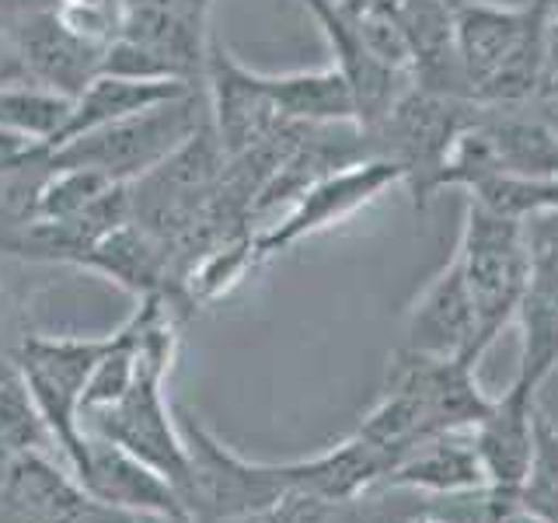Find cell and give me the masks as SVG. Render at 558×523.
I'll return each mask as SVG.
<instances>
[{
    "instance_id": "obj_1",
    "label": "cell",
    "mask_w": 558,
    "mask_h": 523,
    "mask_svg": "<svg viewBox=\"0 0 558 523\" xmlns=\"http://www.w3.org/2000/svg\"><path fill=\"white\" fill-rule=\"evenodd\" d=\"M555 8L558 0H534L531 8L453 0V28L471 101L499 109L531 105L545 92L555 63Z\"/></svg>"
},
{
    "instance_id": "obj_2",
    "label": "cell",
    "mask_w": 558,
    "mask_h": 523,
    "mask_svg": "<svg viewBox=\"0 0 558 523\" xmlns=\"http://www.w3.org/2000/svg\"><path fill=\"white\" fill-rule=\"evenodd\" d=\"M478 366L464 360L418 356L398 349L388 374V391L353 429L391 458V467L418 443L440 433L475 429L493 409V394L482 391Z\"/></svg>"
},
{
    "instance_id": "obj_3",
    "label": "cell",
    "mask_w": 558,
    "mask_h": 523,
    "mask_svg": "<svg viewBox=\"0 0 558 523\" xmlns=\"http://www.w3.org/2000/svg\"><path fill=\"white\" fill-rule=\"evenodd\" d=\"M475 115L478 101L436 95L409 84L405 95L391 105V112L363 136L374 157H388L401 168V182L409 185L415 209H426V203L440 192L436 185H440V171L450 161L453 144L475 122Z\"/></svg>"
},
{
    "instance_id": "obj_4",
    "label": "cell",
    "mask_w": 558,
    "mask_h": 523,
    "mask_svg": "<svg viewBox=\"0 0 558 523\" xmlns=\"http://www.w3.org/2000/svg\"><path fill=\"white\" fill-rule=\"evenodd\" d=\"M206 119H209V101H206V87L199 84L179 98L154 105V109L109 122V126L84 133L57 150H46V161L57 168L60 165L95 168L101 174H109L112 182H133L161 165L168 154L179 150Z\"/></svg>"
},
{
    "instance_id": "obj_5",
    "label": "cell",
    "mask_w": 558,
    "mask_h": 523,
    "mask_svg": "<svg viewBox=\"0 0 558 523\" xmlns=\"http://www.w3.org/2000/svg\"><path fill=\"white\" fill-rule=\"evenodd\" d=\"M174 423L189 450L192 485H189V510L196 523H238L272 510V506L296 492L293 461L287 464H262L244 461L234 450H227L209 433L199 415L185 409L174 412Z\"/></svg>"
},
{
    "instance_id": "obj_6",
    "label": "cell",
    "mask_w": 558,
    "mask_h": 523,
    "mask_svg": "<svg viewBox=\"0 0 558 523\" xmlns=\"http://www.w3.org/2000/svg\"><path fill=\"white\" fill-rule=\"evenodd\" d=\"M478 314V339L488 353L499 331L517 321V311L531 283V248L520 220L488 214L478 203H468L461 244L453 252Z\"/></svg>"
},
{
    "instance_id": "obj_7",
    "label": "cell",
    "mask_w": 558,
    "mask_h": 523,
    "mask_svg": "<svg viewBox=\"0 0 558 523\" xmlns=\"http://www.w3.org/2000/svg\"><path fill=\"white\" fill-rule=\"evenodd\" d=\"M112 336L105 339H46L25 336L11 353L17 377L39 405L52 440L60 443L66 467L81 478L87 464V436L81 429V398L98 360L109 353Z\"/></svg>"
},
{
    "instance_id": "obj_8",
    "label": "cell",
    "mask_w": 558,
    "mask_h": 523,
    "mask_svg": "<svg viewBox=\"0 0 558 523\" xmlns=\"http://www.w3.org/2000/svg\"><path fill=\"white\" fill-rule=\"evenodd\" d=\"M398 182H401V168L391 165L388 157H363V161L342 165L336 171L322 174L318 182H311L301 196L290 203L287 214L279 217L266 234L255 238L258 258L287 252L296 241L349 220L353 214H360L366 203H374L384 188H391Z\"/></svg>"
},
{
    "instance_id": "obj_9",
    "label": "cell",
    "mask_w": 558,
    "mask_h": 523,
    "mask_svg": "<svg viewBox=\"0 0 558 523\" xmlns=\"http://www.w3.org/2000/svg\"><path fill=\"white\" fill-rule=\"evenodd\" d=\"M203 87L209 101V122H214V133L227 157L248 154L283 122L258 70L238 63V57L220 39H209Z\"/></svg>"
},
{
    "instance_id": "obj_10",
    "label": "cell",
    "mask_w": 558,
    "mask_h": 523,
    "mask_svg": "<svg viewBox=\"0 0 558 523\" xmlns=\"http://www.w3.org/2000/svg\"><path fill=\"white\" fill-rule=\"evenodd\" d=\"M301 4L311 11L314 22L322 25L325 39L331 46V57H336L331 66L339 70L349 84V92H353L360 133H371L377 122L391 112V105L405 95L412 77L388 66L371 46H366L356 17L349 14L339 0H301Z\"/></svg>"
},
{
    "instance_id": "obj_11",
    "label": "cell",
    "mask_w": 558,
    "mask_h": 523,
    "mask_svg": "<svg viewBox=\"0 0 558 523\" xmlns=\"http://www.w3.org/2000/svg\"><path fill=\"white\" fill-rule=\"evenodd\" d=\"M8 35L14 49L17 77L49 87V92H57L63 98H77L101 74L105 46L87 42L70 32L52 4L28 14Z\"/></svg>"
},
{
    "instance_id": "obj_12",
    "label": "cell",
    "mask_w": 558,
    "mask_h": 523,
    "mask_svg": "<svg viewBox=\"0 0 558 523\" xmlns=\"http://www.w3.org/2000/svg\"><path fill=\"white\" fill-rule=\"evenodd\" d=\"M401 349L418 356H440V360H464L478 366L485 349L478 339V314L471 301L468 283L461 276L458 258L429 279V287L418 293L415 307L409 311L405 342Z\"/></svg>"
},
{
    "instance_id": "obj_13",
    "label": "cell",
    "mask_w": 558,
    "mask_h": 523,
    "mask_svg": "<svg viewBox=\"0 0 558 523\" xmlns=\"http://www.w3.org/2000/svg\"><path fill=\"white\" fill-rule=\"evenodd\" d=\"M214 0H119V35L161 52L189 84H203Z\"/></svg>"
},
{
    "instance_id": "obj_14",
    "label": "cell",
    "mask_w": 558,
    "mask_h": 523,
    "mask_svg": "<svg viewBox=\"0 0 558 523\" xmlns=\"http://www.w3.org/2000/svg\"><path fill=\"white\" fill-rule=\"evenodd\" d=\"M534 415L537 394L510 384L499 398H493V409L471 429V440H475L478 461L488 478V492L513 506L534 458Z\"/></svg>"
},
{
    "instance_id": "obj_15",
    "label": "cell",
    "mask_w": 558,
    "mask_h": 523,
    "mask_svg": "<svg viewBox=\"0 0 558 523\" xmlns=\"http://www.w3.org/2000/svg\"><path fill=\"white\" fill-rule=\"evenodd\" d=\"M87 488L52 453H25L0 471V523H81Z\"/></svg>"
},
{
    "instance_id": "obj_16",
    "label": "cell",
    "mask_w": 558,
    "mask_h": 523,
    "mask_svg": "<svg viewBox=\"0 0 558 523\" xmlns=\"http://www.w3.org/2000/svg\"><path fill=\"white\" fill-rule=\"evenodd\" d=\"M395 22L409 46V74L423 92L471 98L453 28V0H401Z\"/></svg>"
},
{
    "instance_id": "obj_17",
    "label": "cell",
    "mask_w": 558,
    "mask_h": 523,
    "mask_svg": "<svg viewBox=\"0 0 558 523\" xmlns=\"http://www.w3.org/2000/svg\"><path fill=\"white\" fill-rule=\"evenodd\" d=\"M87 496L98 502L122 506V510H147V513H171V516H196L189 510L185 496L174 488L161 471H154L130 450L109 440L87 436V464L77 478Z\"/></svg>"
},
{
    "instance_id": "obj_18",
    "label": "cell",
    "mask_w": 558,
    "mask_h": 523,
    "mask_svg": "<svg viewBox=\"0 0 558 523\" xmlns=\"http://www.w3.org/2000/svg\"><path fill=\"white\" fill-rule=\"evenodd\" d=\"M488 478L478 461L471 429L440 433L433 440L412 447L388 475H384L377 492H423L436 499L485 492Z\"/></svg>"
},
{
    "instance_id": "obj_19",
    "label": "cell",
    "mask_w": 558,
    "mask_h": 523,
    "mask_svg": "<svg viewBox=\"0 0 558 523\" xmlns=\"http://www.w3.org/2000/svg\"><path fill=\"white\" fill-rule=\"evenodd\" d=\"M77 266L101 272L105 279H112L116 287L140 296V301H144V296H154V293L168 296L171 255L161 241L147 234L144 227L133 220L105 234Z\"/></svg>"
},
{
    "instance_id": "obj_20",
    "label": "cell",
    "mask_w": 558,
    "mask_h": 523,
    "mask_svg": "<svg viewBox=\"0 0 558 523\" xmlns=\"http://www.w3.org/2000/svg\"><path fill=\"white\" fill-rule=\"evenodd\" d=\"M199 84H182V81H133V77H116V74H98L84 92L74 98V109H70V119L63 133L52 139L49 150H57L70 139H77L84 133H95L109 122H119L126 115H136L144 109H154V105L171 101Z\"/></svg>"
},
{
    "instance_id": "obj_21",
    "label": "cell",
    "mask_w": 558,
    "mask_h": 523,
    "mask_svg": "<svg viewBox=\"0 0 558 523\" xmlns=\"http://www.w3.org/2000/svg\"><path fill=\"white\" fill-rule=\"evenodd\" d=\"M520 366L513 384L537 394L558 370V269H531L520 311Z\"/></svg>"
},
{
    "instance_id": "obj_22",
    "label": "cell",
    "mask_w": 558,
    "mask_h": 523,
    "mask_svg": "<svg viewBox=\"0 0 558 523\" xmlns=\"http://www.w3.org/2000/svg\"><path fill=\"white\" fill-rule=\"evenodd\" d=\"M266 92L283 122L304 126H339L356 122V101L336 66L293 70V74H262Z\"/></svg>"
},
{
    "instance_id": "obj_23",
    "label": "cell",
    "mask_w": 558,
    "mask_h": 523,
    "mask_svg": "<svg viewBox=\"0 0 558 523\" xmlns=\"http://www.w3.org/2000/svg\"><path fill=\"white\" fill-rule=\"evenodd\" d=\"M70 109H74V98H63L25 77H0V126L46 150L63 133Z\"/></svg>"
},
{
    "instance_id": "obj_24",
    "label": "cell",
    "mask_w": 558,
    "mask_h": 523,
    "mask_svg": "<svg viewBox=\"0 0 558 523\" xmlns=\"http://www.w3.org/2000/svg\"><path fill=\"white\" fill-rule=\"evenodd\" d=\"M468 203H478L488 214L506 220H531L537 214L558 209V179H527L510 171H478L461 185Z\"/></svg>"
},
{
    "instance_id": "obj_25",
    "label": "cell",
    "mask_w": 558,
    "mask_h": 523,
    "mask_svg": "<svg viewBox=\"0 0 558 523\" xmlns=\"http://www.w3.org/2000/svg\"><path fill=\"white\" fill-rule=\"evenodd\" d=\"M60 450V443L52 440V433L46 426V418L35 405V398L28 394L25 380L14 374L0 384V471L11 461L25 458V453H52Z\"/></svg>"
},
{
    "instance_id": "obj_26",
    "label": "cell",
    "mask_w": 558,
    "mask_h": 523,
    "mask_svg": "<svg viewBox=\"0 0 558 523\" xmlns=\"http://www.w3.org/2000/svg\"><path fill=\"white\" fill-rule=\"evenodd\" d=\"M112 182L109 174H101L95 168H77V165H49L46 179L35 192V206H32V220H63L74 217L92 203H98Z\"/></svg>"
},
{
    "instance_id": "obj_27",
    "label": "cell",
    "mask_w": 558,
    "mask_h": 523,
    "mask_svg": "<svg viewBox=\"0 0 558 523\" xmlns=\"http://www.w3.org/2000/svg\"><path fill=\"white\" fill-rule=\"evenodd\" d=\"M517 510L558 523V426L541 405L534 415V458L517 492Z\"/></svg>"
},
{
    "instance_id": "obj_28",
    "label": "cell",
    "mask_w": 558,
    "mask_h": 523,
    "mask_svg": "<svg viewBox=\"0 0 558 523\" xmlns=\"http://www.w3.org/2000/svg\"><path fill=\"white\" fill-rule=\"evenodd\" d=\"M255 262H258V248L248 231L214 244V248L199 255V262L189 272L192 301H217V296H223L227 290L241 283L244 272H248Z\"/></svg>"
},
{
    "instance_id": "obj_29",
    "label": "cell",
    "mask_w": 558,
    "mask_h": 523,
    "mask_svg": "<svg viewBox=\"0 0 558 523\" xmlns=\"http://www.w3.org/2000/svg\"><path fill=\"white\" fill-rule=\"evenodd\" d=\"M523 238L537 269H558V209L523 220Z\"/></svg>"
},
{
    "instance_id": "obj_30",
    "label": "cell",
    "mask_w": 558,
    "mask_h": 523,
    "mask_svg": "<svg viewBox=\"0 0 558 523\" xmlns=\"http://www.w3.org/2000/svg\"><path fill=\"white\" fill-rule=\"evenodd\" d=\"M81 523H196V516H171V513H147V510H122V506L87 499Z\"/></svg>"
},
{
    "instance_id": "obj_31",
    "label": "cell",
    "mask_w": 558,
    "mask_h": 523,
    "mask_svg": "<svg viewBox=\"0 0 558 523\" xmlns=\"http://www.w3.org/2000/svg\"><path fill=\"white\" fill-rule=\"evenodd\" d=\"M39 154H46V147L32 144V139H25V136H17V133L0 126V174L17 168V165H25V161H32V157H39Z\"/></svg>"
},
{
    "instance_id": "obj_32",
    "label": "cell",
    "mask_w": 558,
    "mask_h": 523,
    "mask_svg": "<svg viewBox=\"0 0 558 523\" xmlns=\"http://www.w3.org/2000/svg\"><path fill=\"white\" fill-rule=\"evenodd\" d=\"M52 0H0V32H11L17 22H25L28 14L49 8Z\"/></svg>"
},
{
    "instance_id": "obj_33",
    "label": "cell",
    "mask_w": 558,
    "mask_h": 523,
    "mask_svg": "<svg viewBox=\"0 0 558 523\" xmlns=\"http://www.w3.org/2000/svg\"><path fill=\"white\" fill-rule=\"evenodd\" d=\"M531 109L548 122V130L558 136V87H545L534 101H531Z\"/></svg>"
},
{
    "instance_id": "obj_34",
    "label": "cell",
    "mask_w": 558,
    "mask_h": 523,
    "mask_svg": "<svg viewBox=\"0 0 558 523\" xmlns=\"http://www.w3.org/2000/svg\"><path fill=\"white\" fill-rule=\"evenodd\" d=\"M478 4H496V8H531L534 0H478Z\"/></svg>"
},
{
    "instance_id": "obj_35",
    "label": "cell",
    "mask_w": 558,
    "mask_h": 523,
    "mask_svg": "<svg viewBox=\"0 0 558 523\" xmlns=\"http://www.w3.org/2000/svg\"><path fill=\"white\" fill-rule=\"evenodd\" d=\"M11 374H14V360L11 356H0V384H4Z\"/></svg>"
},
{
    "instance_id": "obj_36",
    "label": "cell",
    "mask_w": 558,
    "mask_h": 523,
    "mask_svg": "<svg viewBox=\"0 0 558 523\" xmlns=\"http://www.w3.org/2000/svg\"><path fill=\"white\" fill-rule=\"evenodd\" d=\"M52 4H116V0H52Z\"/></svg>"
},
{
    "instance_id": "obj_37",
    "label": "cell",
    "mask_w": 558,
    "mask_h": 523,
    "mask_svg": "<svg viewBox=\"0 0 558 523\" xmlns=\"http://www.w3.org/2000/svg\"><path fill=\"white\" fill-rule=\"evenodd\" d=\"M551 46H555V57H558V8H555V22H551Z\"/></svg>"
}]
</instances>
